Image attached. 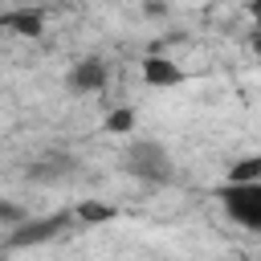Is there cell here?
I'll return each mask as SVG.
<instances>
[{
	"label": "cell",
	"mask_w": 261,
	"mask_h": 261,
	"mask_svg": "<svg viewBox=\"0 0 261 261\" xmlns=\"http://www.w3.org/2000/svg\"><path fill=\"white\" fill-rule=\"evenodd\" d=\"M261 179V155H245L228 167V184H253Z\"/></svg>",
	"instance_id": "obj_8"
},
{
	"label": "cell",
	"mask_w": 261,
	"mask_h": 261,
	"mask_svg": "<svg viewBox=\"0 0 261 261\" xmlns=\"http://www.w3.org/2000/svg\"><path fill=\"white\" fill-rule=\"evenodd\" d=\"M143 82L155 86V90H167V86H179L184 82V69L171 57H147L143 61Z\"/></svg>",
	"instance_id": "obj_6"
},
{
	"label": "cell",
	"mask_w": 261,
	"mask_h": 261,
	"mask_svg": "<svg viewBox=\"0 0 261 261\" xmlns=\"http://www.w3.org/2000/svg\"><path fill=\"white\" fill-rule=\"evenodd\" d=\"M69 171H73V155L49 151V155H41V159H33V163L24 167V179H33V184H57V179H65Z\"/></svg>",
	"instance_id": "obj_5"
},
{
	"label": "cell",
	"mask_w": 261,
	"mask_h": 261,
	"mask_svg": "<svg viewBox=\"0 0 261 261\" xmlns=\"http://www.w3.org/2000/svg\"><path fill=\"white\" fill-rule=\"evenodd\" d=\"M69 220H73V212H53V216H41V220H24L20 228H12V232H8V245H12V249L41 245V241L57 237V232H61Z\"/></svg>",
	"instance_id": "obj_4"
},
{
	"label": "cell",
	"mask_w": 261,
	"mask_h": 261,
	"mask_svg": "<svg viewBox=\"0 0 261 261\" xmlns=\"http://www.w3.org/2000/svg\"><path fill=\"white\" fill-rule=\"evenodd\" d=\"M249 16L257 20V29H253V53H261V0H249Z\"/></svg>",
	"instance_id": "obj_12"
},
{
	"label": "cell",
	"mask_w": 261,
	"mask_h": 261,
	"mask_svg": "<svg viewBox=\"0 0 261 261\" xmlns=\"http://www.w3.org/2000/svg\"><path fill=\"white\" fill-rule=\"evenodd\" d=\"M118 163H122V171H126L130 179H139V184H147V188H163V184L175 179V155H171L159 139H130V143L122 147Z\"/></svg>",
	"instance_id": "obj_1"
},
{
	"label": "cell",
	"mask_w": 261,
	"mask_h": 261,
	"mask_svg": "<svg viewBox=\"0 0 261 261\" xmlns=\"http://www.w3.org/2000/svg\"><path fill=\"white\" fill-rule=\"evenodd\" d=\"M65 86H69L73 94H102V90L110 86V61L98 57V53L77 57V61L69 65V73H65Z\"/></svg>",
	"instance_id": "obj_3"
},
{
	"label": "cell",
	"mask_w": 261,
	"mask_h": 261,
	"mask_svg": "<svg viewBox=\"0 0 261 261\" xmlns=\"http://www.w3.org/2000/svg\"><path fill=\"white\" fill-rule=\"evenodd\" d=\"M135 122H139V114H135L130 106H118V110L106 114V130H110V135H130Z\"/></svg>",
	"instance_id": "obj_9"
},
{
	"label": "cell",
	"mask_w": 261,
	"mask_h": 261,
	"mask_svg": "<svg viewBox=\"0 0 261 261\" xmlns=\"http://www.w3.org/2000/svg\"><path fill=\"white\" fill-rule=\"evenodd\" d=\"M12 29H16V33H24V37H37V33L45 29V16H41V12H33V8L12 12Z\"/></svg>",
	"instance_id": "obj_10"
},
{
	"label": "cell",
	"mask_w": 261,
	"mask_h": 261,
	"mask_svg": "<svg viewBox=\"0 0 261 261\" xmlns=\"http://www.w3.org/2000/svg\"><path fill=\"white\" fill-rule=\"evenodd\" d=\"M73 220H82V224H102V220H114V208H110V204H98V200H82V204L73 208Z\"/></svg>",
	"instance_id": "obj_7"
},
{
	"label": "cell",
	"mask_w": 261,
	"mask_h": 261,
	"mask_svg": "<svg viewBox=\"0 0 261 261\" xmlns=\"http://www.w3.org/2000/svg\"><path fill=\"white\" fill-rule=\"evenodd\" d=\"M29 220V212L20 208V204H12V200H0V224L4 228H20Z\"/></svg>",
	"instance_id": "obj_11"
},
{
	"label": "cell",
	"mask_w": 261,
	"mask_h": 261,
	"mask_svg": "<svg viewBox=\"0 0 261 261\" xmlns=\"http://www.w3.org/2000/svg\"><path fill=\"white\" fill-rule=\"evenodd\" d=\"M0 29H12V12H0Z\"/></svg>",
	"instance_id": "obj_13"
},
{
	"label": "cell",
	"mask_w": 261,
	"mask_h": 261,
	"mask_svg": "<svg viewBox=\"0 0 261 261\" xmlns=\"http://www.w3.org/2000/svg\"><path fill=\"white\" fill-rule=\"evenodd\" d=\"M220 208L228 220H237L249 232H261V179L253 184H224L220 192Z\"/></svg>",
	"instance_id": "obj_2"
}]
</instances>
